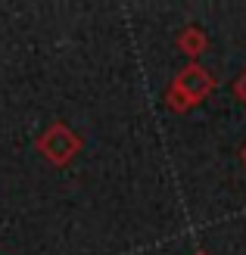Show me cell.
<instances>
[{
    "label": "cell",
    "mask_w": 246,
    "mask_h": 255,
    "mask_svg": "<svg viewBox=\"0 0 246 255\" xmlns=\"http://www.w3.org/2000/svg\"><path fill=\"white\" fill-rule=\"evenodd\" d=\"M215 84H218L215 75L206 69V66H200V62H187V66L172 78V84H168V94H165L168 109L190 112L193 106H200L203 100L212 97Z\"/></svg>",
    "instance_id": "6da1fadb"
},
{
    "label": "cell",
    "mask_w": 246,
    "mask_h": 255,
    "mask_svg": "<svg viewBox=\"0 0 246 255\" xmlns=\"http://www.w3.org/2000/svg\"><path fill=\"white\" fill-rule=\"evenodd\" d=\"M84 140L72 131L66 122H50L41 134L34 137V149L41 152V159H47L56 168H66V165L81 152Z\"/></svg>",
    "instance_id": "7a4b0ae2"
},
{
    "label": "cell",
    "mask_w": 246,
    "mask_h": 255,
    "mask_svg": "<svg viewBox=\"0 0 246 255\" xmlns=\"http://www.w3.org/2000/svg\"><path fill=\"white\" fill-rule=\"evenodd\" d=\"M175 44H178V50H181V53H184L190 62H197L206 50H209V34H206L200 25H184V28L178 31Z\"/></svg>",
    "instance_id": "3957f363"
},
{
    "label": "cell",
    "mask_w": 246,
    "mask_h": 255,
    "mask_svg": "<svg viewBox=\"0 0 246 255\" xmlns=\"http://www.w3.org/2000/svg\"><path fill=\"white\" fill-rule=\"evenodd\" d=\"M234 94H237V100H240V103H246V72H243L240 78L234 81Z\"/></svg>",
    "instance_id": "277c9868"
},
{
    "label": "cell",
    "mask_w": 246,
    "mask_h": 255,
    "mask_svg": "<svg viewBox=\"0 0 246 255\" xmlns=\"http://www.w3.org/2000/svg\"><path fill=\"white\" fill-rule=\"evenodd\" d=\"M240 162H243V168H246V143H243V149H240Z\"/></svg>",
    "instance_id": "5b68a950"
},
{
    "label": "cell",
    "mask_w": 246,
    "mask_h": 255,
    "mask_svg": "<svg viewBox=\"0 0 246 255\" xmlns=\"http://www.w3.org/2000/svg\"><path fill=\"white\" fill-rule=\"evenodd\" d=\"M193 255H212V252H206V249H197V252H193Z\"/></svg>",
    "instance_id": "8992f818"
}]
</instances>
